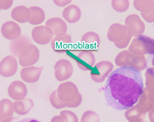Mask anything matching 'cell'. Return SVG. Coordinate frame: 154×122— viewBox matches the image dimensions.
I'll use <instances>...</instances> for the list:
<instances>
[{
    "mask_svg": "<svg viewBox=\"0 0 154 122\" xmlns=\"http://www.w3.org/2000/svg\"><path fill=\"white\" fill-rule=\"evenodd\" d=\"M143 86L139 71L131 66L120 67L106 80L104 88L106 104L118 111L129 109L137 102Z\"/></svg>",
    "mask_w": 154,
    "mask_h": 122,
    "instance_id": "6da1fadb",
    "label": "cell"
},
{
    "mask_svg": "<svg viewBox=\"0 0 154 122\" xmlns=\"http://www.w3.org/2000/svg\"><path fill=\"white\" fill-rule=\"evenodd\" d=\"M131 31L126 26L118 23L113 24L109 28L107 38L110 41L114 42L117 47L123 48L127 46L131 39Z\"/></svg>",
    "mask_w": 154,
    "mask_h": 122,
    "instance_id": "7a4b0ae2",
    "label": "cell"
},
{
    "mask_svg": "<svg viewBox=\"0 0 154 122\" xmlns=\"http://www.w3.org/2000/svg\"><path fill=\"white\" fill-rule=\"evenodd\" d=\"M136 55L154 54V39L141 35L134 39L128 48Z\"/></svg>",
    "mask_w": 154,
    "mask_h": 122,
    "instance_id": "3957f363",
    "label": "cell"
},
{
    "mask_svg": "<svg viewBox=\"0 0 154 122\" xmlns=\"http://www.w3.org/2000/svg\"><path fill=\"white\" fill-rule=\"evenodd\" d=\"M53 35L51 29L46 26H35L32 32L33 40L36 43L42 45L47 44L52 41Z\"/></svg>",
    "mask_w": 154,
    "mask_h": 122,
    "instance_id": "277c9868",
    "label": "cell"
},
{
    "mask_svg": "<svg viewBox=\"0 0 154 122\" xmlns=\"http://www.w3.org/2000/svg\"><path fill=\"white\" fill-rule=\"evenodd\" d=\"M39 56L38 49L34 45L31 44L23 51L19 57V63L23 67H26L35 64Z\"/></svg>",
    "mask_w": 154,
    "mask_h": 122,
    "instance_id": "5b68a950",
    "label": "cell"
},
{
    "mask_svg": "<svg viewBox=\"0 0 154 122\" xmlns=\"http://www.w3.org/2000/svg\"><path fill=\"white\" fill-rule=\"evenodd\" d=\"M71 35L66 33L55 36L51 42L53 50L58 53H63L69 50L71 46Z\"/></svg>",
    "mask_w": 154,
    "mask_h": 122,
    "instance_id": "8992f818",
    "label": "cell"
},
{
    "mask_svg": "<svg viewBox=\"0 0 154 122\" xmlns=\"http://www.w3.org/2000/svg\"><path fill=\"white\" fill-rule=\"evenodd\" d=\"M31 44V41L28 36L22 35L10 42L9 46L10 51L14 56L19 57L25 49Z\"/></svg>",
    "mask_w": 154,
    "mask_h": 122,
    "instance_id": "52a82bcc",
    "label": "cell"
},
{
    "mask_svg": "<svg viewBox=\"0 0 154 122\" xmlns=\"http://www.w3.org/2000/svg\"><path fill=\"white\" fill-rule=\"evenodd\" d=\"M18 67L16 58L13 56H8L4 58L0 63V73L2 76L8 77L13 75Z\"/></svg>",
    "mask_w": 154,
    "mask_h": 122,
    "instance_id": "ba28073f",
    "label": "cell"
},
{
    "mask_svg": "<svg viewBox=\"0 0 154 122\" xmlns=\"http://www.w3.org/2000/svg\"><path fill=\"white\" fill-rule=\"evenodd\" d=\"M55 77L59 81L68 78L72 70V66L67 60L61 59L58 61L54 66Z\"/></svg>",
    "mask_w": 154,
    "mask_h": 122,
    "instance_id": "9c48e42d",
    "label": "cell"
},
{
    "mask_svg": "<svg viewBox=\"0 0 154 122\" xmlns=\"http://www.w3.org/2000/svg\"><path fill=\"white\" fill-rule=\"evenodd\" d=\"M81 42L84 50L95 51L98 50L100 44V38L96 33L89 32L82 36Z\"/></svg>",
    "mask_w": 154,
    "mask_h": 122,
    "instance_id": "30bf717a",
    "label": "cell"
},
{
    "mask_svg": "<svg viewBox=\"0 0 154 122\" xmlns=\"http://www.w3.org/2000/svg\"><path fill=\"white\" fill-rule=\"evenodd\" d=\"M8 92L9 96L14 100L19 101L24 99L27 93L25 84L20 81L12 82L8 87Z\"/></svg>",
    "mask_w": 154,
    "mask_h": 122,
    "instance_id": "8fae6325",
    "label": "cell"
},
{
    "mask_svg": "<svg viewBox=\"0 0 154 122\" xmlns=\"http://www.w3.org/2000/svg\"><path fill=\"white\" fill-rule=\"evenodd\" d=\"M1 31L3 36L10 40L15 39L21 35V30L19 26L12 21L4 23L2 26Z\"/></svg>",
    "mask_w": 154,
    "mask_h": 122,
    "instance_id": "7c38bea8",
    "label": "cell"
},
{
    "mask_svg": "<svg viewBox=\"0 0 154 122\" xmlns=\"http://www.w3.org/2000/svg\"><path fill=\"white\" fill-rule=\"evenodd\" d=\"M43 67L31 66L23 68L20 75L22 79L25 81L33 83L38 80Z\"/></svg>",
    "mask_w": 154,
    "mask_h": 122,
    "instance_id": "4fadbf2b",
    "label": "cell"
},
{
    "mask_svg": "<svg viewBox=\"0 0 154 122\" xmlns=\"http://www.w3.org/2000/svg\"><path fill=\"white\" fill-rule=\"evenodd\" d=\"M45 25L51 29L55 36L66 33V24L60 18L54 17L49 19L46 22Z\"/></svg>",
    "mask_w": 154,
    "mask_h": 122,
    "instance_id": "5bb4252c",
    "label": "cell"
},
{
    "mask_svg": "<svg viewBox=\"0 0 154 122\" xmlns=\"http://www.w3.org/2000/svg\"><path fill=\"white\" fill-rule=\"evenodd\" d=\"M11 15L14 20L23 23L29 21L31 17V13L29 8L24 6H19L13 9Z\"/></svg>",
    "mask_w": 154,
    "mask_h": 122,
    "instance_id": "9a60e30c",
    "label": "cell"
},
{
    "mask_svg": "<svg viewBox=\"0 0 154 122\" xmlns=\"http://www.w3.org/2000/svg\"><path fill=\"white\" fill-rule=\"evenodd\" d=\"M63 17L68 22L70 23L78 21L81 17V11L77 6L72 4L66 7L63 10Z\"/></svg>",
    "mask_w": 154,
    "mask_h": 122,
    "instance_id": "2e32d148",
    "label": "cell"
},
{
    "mask_svg": "<svg viewBox=\"0 0 154 122\" xmlns=\"http://www.w3.org/2000/svg\"><path fill=\"white\" fill-rule=\"evenodd\" d=\"M14 110L17 114L23 115L27 114L33 107V101L30 98H25L13 103Z\"/></svg>",
    "mask_w": 154,
    "mask_h": 122,
    "instance_id": "e0dca14e",
    "label": "cell"
},
{
    "mask_svg": "<svg viewBox=\"0 0 154 122\" xmlns=\"http://www.w3.org/2000/svg\"><path fill=\"white\" fill-rule=\"evenodd\" d=\"M75 59L78 64H81L88 67L94 65L95 59L93 53L91 51L83 50L77 54L76 56H71Z\"/></svg>",
    "mask_w": 154,
    "mask_h": 122,
    "instance_id": "ac0fdd59",
    "label": "cell"
},
{
    "mask_svg": "<svg viewBox=\"0 0 154 122\" xmlns=\"http://www.w3.org/2000/svg\"><path fill=\"white\" fill-rule=\"evenodd\" d=\"M14 105L8 99H3L0 102V119L11 117L14 112Z\"/></svg>",
    "mask_w": 154,
    "mask_h": 122,
    "instance_id": "d6986e66",
    "label": "cell"
},
{
    "mask_svg": "<svg viewBox=\"0 0 154 122\" xmlns=\"http://www.w3.org/2000/svg\"><path fill=\"white\" fill-rule=\"evenodd\" d=\"M31 15L28 22L32 25H36L42 23L45 17V13L40 8L37 6H32L29 8Z\"/></svg>",
    "mask_w": 154,
    "mask_h": 122,
    "instance_id": "ffe728a7",
    "label": "cell"
},
{
    "mask_svg": "<svg viewBox=\"0 0 154 122\" xmlns=\"http://www.w3.org/2000/svg\"><path fill=\"white\" fill-rule=\"evenodd\" d=\"M128 1L113 0L112 2V5L116 11L122 12L126 11L129 6Z\"/></svg>",
    "mask_w": 154,
    "mask_h": 122,
    "instance_id": "44dd1931",
    "label": "cell"
},
{
    "mask_svg": "<svg viewBox=\"0 0 154 122\" xmlns=\"http://www.w3.org/2000/svg\"><path fill=\"white\" fill-rule=\"evenodd\" d=\"M50 102L55 108L60 109L65 107L62 102L58 98L57 94V90L53 92L50 97Z\"/></svg>",
    "mask_w": 154,
    "mask_h": 122,
    "instance_id": "7402d4cb",
    "label": "cell"
},
{
    "mask_svg": "<svg viewBox=\"0 0 154 122\" xmlns=\"http://www.w3.org/2000/svg\"><path fill=\"white\" fill-rule=\"evenodd\" d=\"M13 0H0V8L1 9H7L12 5Z\"/></svg>",
    "mask_w": 154,
    "mask_h": 122,
    "instance_id": "603a6c76",
    "label": "cell"
},
{
    "mask_svg": "<svg viewBox=\"0 0 154 122\" xmlns=\"http://www.w3.org/2000/svg\"><path fill=\"white\" fill-rule=\"evenodd\" d=\"M54 2L56 5L60 7H63L70 3L71 0H54Z\"/></svg>",
    "mask_w": 154,
    "mask_h": 122,
    "instance_id": "cb8c5ba5",
    "label": "cell"
},
{
    "mask_svg": "<svg viewBox=\"0 0 154 122\" xmlns=\"http://www.w3.org/2000/svg\"><path fill=\"white\" fill-rule=\"evenodd\" d=\"M17 122H41L39 120L34 118H28L23 119Z\"/></svg>",
    "mask_w": 154,
    "mask_h": 122,
    "instance_id": "d4e9b609",
    "label": "cell"
}]
</instances>
